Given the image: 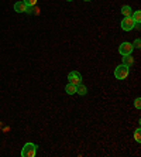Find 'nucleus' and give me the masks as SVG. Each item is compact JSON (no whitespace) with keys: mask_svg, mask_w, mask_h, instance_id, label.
<instances>
[{"mask_svg":"<svg viewBox=\"0 0 141 157\" xmlns=\"http://www.w3.org/2000/svg\"><path fill=\"white\" fill-rule=\"evenodd\" d=\"M37 146L35 143H25L24 147L21 149V156L23 157H34L37 154Z\"/></svg>","mask_w":141,"mask_h":157,"instance_id":"f257e3e1","label":"nucleus"},{"mask_svg":"<svg viewBox=\"0 0 141 157\" xmlns=\"http://www.w3.org/2000/svg\"><path fill=\"white\" fill-rule=\"evenodd\" d=\"M128 74H130V70H128V67H126V65H119L114 70V77H116V79H126L127 77H128Z\"/></svg>","mask_w":141,"mask_h":157,"instance_id":"f03ea898","label":"nucleus"},{"mask_svg":"<svg viewBox=\"0 0 141 157\" xmlns=\"http://www.w3.org/2000/svg\"><path fill=\"white\" fill-rule=\"evenodd\" d=\"M68 84L78 86L79 84H82V75L78 71H71L68 74Z\"/></svg>","mask_w":141,"mask_h":157,"instance_id":"7ed1b4c3","label":"nucleus"},{"mask_svg":"<svg viewBox=\"0 0 141 157\" xmlns=\"http://www.w3.org/2000/svg\"><path fill=\"white\" fill-rule=\"evenodd\" d=\"M120 26H121V30H124V31H130V30L134 29V26H135V21L133 20V17H124L123 20H121V23H120Z\"/></svg>","mask_w":141,"mask_h":157,"instance_id":"20e7f679","label":"nucleus"},{"mask_svg":"<svg viewBox=\"0 0 141 157\" xmlns=\"http://www.w3.org/2000/svg\"><path fill=\"white\" fill-rule=\"evenodd\" d=\"M133 44L128 43V41H124L119 45V52L121 55H128V54H133Z\"/></svg>","mask_w":141,"mask_h":157,"instance_id":"39448f33","label":"nucleus"},{"mask_svg":"<svg viewBox=\"0 0 141 157\" xmlns=\"http://www.w3.org/2000/svg\"><path fill=\"white\" fill-rule=\"evenodd\" d=\"M25 10H27V4L23 0L14 3V11H17V13H25Z\"/></svg>","mask_w":141,"mask_h":157,"instance_id":"423d86ee","label":"nucleus"},{"mask_svg":"<svg viewBox=\"0 0 141 157\" xmlns=\"http://www.w3.org/2000/svg\"><path fill=\"white\" fill-rule=\"evenodd\" d=\"M133 64H134V58L131 57V54H128V55H123V65H126V67H133Z\"/></svg>","mask_w":141,"mask_h":157,"instance_id":"0eeeda50","label":"nucleus"},{"mask_svg":"<svg viewBox=\"0 0 141 157\" xmlns=\"http://www.w3.org/2000/svg\"><path fill=\"white\" fill-rule=\"evenodd\" d=\"M76 94H78V95H80V96L86 95V94H87V88L83 84H79L78 86H76Z\"/></svg>","mask_w":141,"mask_h":157,"instance_id":"6e6552de","label":"nucleus"},{"mask_svg":"<svg viewBox=\"0 0 141 157\" xmlns=\"http://www.w3.org/2000/svg\"><path fill=\"white\" fill-rule=\"evenodd\" d=\"M121 14H123L124 17H130V16L133 14V10H131L130 6H123V7H121Z\"/></svg>","mask_w":141,"mask_h":157,"instance_id":"1a4fd4ad","label":"nucleus"},{"mask_svg":"<svg viewBox=\"0 0 141 157\" xmlns=\"http://www.w3.org/2000/svg\"><path fill=\"white\" fill-rule=\"evenodd\" d=\"M65 92L68 94V95H73V94H76V86H75V85L68 84L65 86Z\"/></svg>","mask_w":141,"mask_h":157,"instance_id":"9d476101","label":"nucleus"},{"mask_svg":"<svg viewBox=\"0 0 141 157\" xmlns=\"http://www.w3.org/2000/svg\"><path fill=\"white\" fill-rule=\"evenodd\" d=\"M131 17H133V20H134L135 23H140V21H141V10L134 11L133 14H131Z\"/></svg>","mask_w":141,"mask_h":157,"instance_id":"9b49d317","label":"nucleus"},{"mask_svg":"<svg viewBox=\"0 0 141 157\" xmlns=\"http://www.w3.org/2000/svg\"><path fill=\"white\" fill-rule=\"evenodd\" d=\"M141 130H140V128H137L135 129V132H134V139H135V142L137 143H140L141 142Z\"/></svg>","mask_w":141,"mask_h":157,"instance_id":"f8f14e48","label":"nucleus"},{"mask_svg":"<svg viewBox=\"0 0 141 157\" xmlns=\"http://www.w3.org/2000/svg\"><path fill=\"white\" fill-rule=\"evenodd\" d=\"M23 2H24L27 6H35L38 0H23Z\"/></svg>","mask_w":141,"mask_h":157,"instance_id":"ddd939ff","label":"nucleus"},{"mask_svg":"<svg viewBox=\"0 0 141 157\" xmlns=\"http://www.w3.org/2000/svg\"><path fill=\"white\" fill-rule=\"evenodd\" d=\"M134 106H135L137 109H140V108H141V99L140 98H137L135 101H134Z\"/></svg>","mask_w":141,"mask_h":157,"instance_id":"4468645a","label":"nucleus"},{"mask_svg":"<svg viewBox=\"0 0 141 157\" xmlns=\"http://www.w3.org/2000/svg\"><path fill=\"white\" fill-rule=\"evenodd\" d=\"M140 44H141L140 38H135V41H134V44H133V47H134V48H140V47H141Z\"/></svg>","mask_w":141,"mask_h":157,"instance_id":"2eb2a0df","label":"nucleus"},{"mask_svg":"<svg viewBox=\"0 0 141 157\" xmlns=\"http://www.w3.org/2000/svg\"><path fill=\"white\" fill-rule=\"evenodd\" d=\"M83 2H91V0H83Z\"/></svg>","mask_w":141,"mask_h":157,"instance_id":"dca6fc26","label":"nucleus"},{"mask_svg":"<svg viewBox=\"0 0 141 157\" xmlns=\"http://www.w3.org/2000/svg\"><path fill=\"white\" fill-rule=\"evenodd\" d=\"M66 2H72V0H66Z\"/></svg>","mask_w":141,"mask_h":157,"instance_id":"f3484780","label":"nucleus"}]
</instances>
